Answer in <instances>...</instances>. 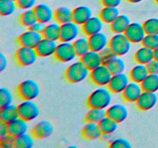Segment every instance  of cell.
<instances>
[{"mask_svg":"<svg viewBox=\"0 0 158 148\" xmlns=\"http://www.w3.org/2000/svg\"><path fill=\"white\" fill-rule=\"evenodd\" d=\"M39 55L34 48L20 46L15 54L16 63L22 66H29L33 65L38 60Z\"/></svg>","mask_w":158,"mask_h":148,"instance_id":"8992f818","label":"cell"},{"mask_svg":"<svg viewBox=\"0 0 158 148\" xmlns=\"http://www.w3.org/2000/svg\"><path fill=\"white\" fill-rule=\"evenodd\" d=\"M118 124L119 123L117 122L107 116L99 123V126L103 134H114L118 129Z\"/></svg>","mask_w":158,"mask_h":148,"instance_id":"836d02e7","label":"cell"},{"mask_svg":"<svg viewBox=\"0 0 158 148\" xmlns=\"http://www.w3.org/2000/svg\"><path fill=\"white\" fill-rule=\"evenodd\" d=\"M73 10L67 6H60L55 10V20L60 24L73 21Z\"/></svg>","mask_w":158,"mask_h":148,"instance_id":"f546056e","label":"cell"},{"mask_svg":"<svg viewBox=\"0 0 158 148\" xmlns=\"http://www.w3.org/2000/svg\"><path fill=\"white\" fill-rule=\"evenodd\" d=\"M104 22L100 16L93 15L86 23L82 26V31L86 36L89 37L102 32L104 27Z\"/></svg>","mask_w":158,"mask_h":148,"instance_id":"2e32d148","label":"cell"},{"mask_svg":"<svg viewBox=\"0 0 158 148\" xmlns=\"http://www.w3.org/2000/svg\"><path fill=\"white\" fill-rule=\"evenodd\" d=\"M100 57H101L102 63H103V64L105 65H107L113 59L115 58V57L117 56L115 52H114L109 46L106 47V49H103L101 52H100Z\"/></svg>","mask_w":158,"mask_h":148,"instance_id":"7bdbcfd3","label":"cell"},{"mask_svg":"<svg viewBox=\"0 0 158 148\" xmlns=\"http://www.w3.org/2000/svg\"><path fill=\"white\" fill-rule=\"evenodd\" d=\"M13 100V94L9 89L6 87H2L0 89V106H1V108L12 104Z\"/></svg>","mask_w":158,"mask_h":148,"instance_id":"ab89813d","label":"cell"},{"mask_svg":"<svg viewBox=\"0 0 158 148\" xmlns=\"http://www.w3.org/2000/svg\"><path fill=\"white\" fill-rule=\"evenodd\" d=\"M125 35L131 40L133 44L142 43L147 35L144 26L142 23L138 22H133L125 32Z\"/></svg>","mask_w":158,"mask_h":148,"instance_id":"8fae6325","label":"cell"},{"mask_svg":"<svg viewBox=\"0 0 158 148\" xmlns=\"http://www.w3.org/2000/svg\"><path fill=\"white\" fill-rule=\"evenodd\" d=\"M148 71L151 74H158V61L155 59L147 64Z\"/></svg>","mask_w":158,"mask_h":148,"instance_id":"7dc6e473","label":"cell"},{"mask_svg":"<svg viewBox=\"0 0 158 148\" xmlns=\"http://www.w3.org/2000/svg\"><path fill=\"white\" fill-rule=\"evenodd\" d=\"M143 91L156 92L158 91V74L150 73L141 83Z\"/></svg>","mask_w":158,"mask_h":148,"instance_id":"f35d334b","label":"cell"},{"mask_svg":"<svg viewBox=\"0 0 158 148\" xmlns=\"http://www.w3.org/2000/svg\"><path fill=\"white\" fill-rule=\"evenodd\" d=\"M113 101V92L106 86H99L93 91L87 99L89 108H99L106 109Z\"/></svg>","mask_w":158,"mask_h":148,"instance_id":"6da1fadb","label":"cell"},{"mask_svg":"<svg viewBox=\"0 0 158 148\" xmlns=\"http://www.w3.org/2000/svg\"><path fill=\"white\" fill-rule=\"evenodd\" d=\"M127 1L128 2L133 3V4H137V3L142 2H143V0H127Z\"/></svg>","mask_w":158,"mask_h":148,"instance_id":"db71d44e","label":"cell"},{"mask_svg":"<svg viewBox=\"0 0 158 148\" xmlns=\"http://www.w3.org/2000/svg\"><path fill=\"white\" fill-rule=\"evenodd\" d=\"M19 117V115L18 106L16 105L11 104L9 106L1 108V112H0L1 122L9 124Z\"/></svg>","mask_w":158,"mask_h":148,"instance_id":"f1b7e54d","label":"cell"},{"mask_svg":"<svg viewBox=\"0 0 158 148\" xmlns=\"http://www.w3.org/2000/svg\"><path fill=\"white\" fill-rule=\"evenodd\" d=\"M8 66V59L4 54L0 53V71L3 72Z\"/></svg>","mask_w":158,"mask_h":148,"instance_id":"f907efd6","label":"cell"},{"mask_svg":"<svg viewBox=\"0 0 158 148\" xmlns=\"http://www.w3.org/2000/svg\"><path fill=\"white\" fill-rule=\"evenodd\" d=\"M113 137H114V134H103V136H102L101 138L103 139L104 141L109 142V143H110L111 142H112L113 140L115 139V138H114Z\"/></svg>","mask_w":158,"mask_h":148,"instance_id":"f5cc1de1","label":"cell"},{"mask_svg":"<svg viewBox=\"0 0 158 148\" xmlns=\"http://www.w3.org/2000/svg\"><path fill=\"white\" fill-rule=\"evenodd\" d=\"M149 74L150 72L147 67V65L137 63L131 69L130 72V77L131 81L142 83Z\"/></svg>","mask_w":158,"mask_h":148,"instance_id":"83f0119b","label":"cell"},{"mask_svg":"<svg viewBox=\"0 0 158 148\" xmlns=\"http://www.w3.org/2000/svg\"><path fill=\"white\" fill-rule=\"evenodd\" d=\"M8 127H9V134L15 137L22 135L23 134H26L29 130L28 121L21 118V117H19L16 120L9 123Z\"/></svg>","mask_w":158,"mask_h":148,"instance_id":"603a6c76","label":"cell"},{"mask_svg":"<svg viewBox=\"0 0 158 148\" xmlns=\"http://www.w3.org/2000/svg\"><path fill=\"white\" fill-rule=\"evenodd\" d=\"M54 132V126L50 121L41 120L32 127V134L35 139L43 140L51 137Z\"/></svg>","mask_w":158,"mask_h":148,"instance_id":"9a60e30c","label":"cell"},{"mask_svg":"<svg viewBox=\"0 0 158 148\" xmlns=\"http://www.w3.org/2000/svg\"><path fill=\"white\" fill-rule=\"evenodd\" d=\"M9 134V127H8V124L6 123L1 122L0 123V137H3Z\"/></svg>","mask_w":158,"mask_h":148,"instance_id":"816d5d0a","label":"cell"},{"mask_svg":"<svg viewBox=\"0 0 158 148\" xmlns=\"http://www.w3.org/2000/svg\"><path fill=\"white\" fill-rule=\"evenodd\" d=\"M120 15L118 7L104 6L101 9L99 16L102 18L105 24L110 25Z\"/></svg>","mask_w":158,"mask_h":148,"instance_id":"4dcf8cb0","label":"cell"},{"mask_svg":"<svg viewBox=\"0 0 158 148\" xmlns=\"http://www.w3.org/2000/svg\"><path fill=\"white\" fill-rule=\"evenodd\" d=\"M93 16V10L87 6H77L73 9V21L80 26H83Z\"/></svg>","mask_w":158,"mask_h":148,"instance_id":"7402d4cb","label":"cell"},{"mask_svg":"<svg viewBox=\"0 0 158 148\" xmlns=\"http://www.w3.org/2000/svg\"><path fill=\"white\" fill-rule=\"evenodd\" d=\"M82 135L85 139L89 140H95L100 139L103 136L99 123L86 122L82 130Z\"/></svg>","mask_w":158,"mask_h":148,"instance_id":"44dd1931","label":"cell"},{"mask_svg":"<svg viewBox=\"0 0 158 148\" xmlns=\"http://www.w3.org/2000/svg\"><path fill=\"white\" fill-rule=\"evenodd\" d=\"M142 45L154 50L158 48V35L157 34H147L144 39L142 42Z\"/></svg>","mask_w":158,"mask_h":148,"instance_id":"b9f144b4","label":"cell"},{"mask_svg":"<svg viewBox=\"0 0 158 148\" xmlns=\"http://www.w3.org/2000/svg\"><path fill=\"white\" fill-rule=\"evenodd\" d=\"M106 117V110L99 108H89L86 114V121L99 123L104 117Z\"/></svg>","mask_w":158,"mask_h":148,"instance_id":"8d00e7d4","label":"cell"},{"mask_svg":"<svg viewBox=\"0 0 158 148\" xmlns=\"http://www.w3.org/2000/svg\"><path fill=\"white\" fill-rule=\"evenodd\" d=\"M132 23L131 18L127 15L120 14L110 26V29L114 34L116 33H125L127 28Z\"/></svg>","mask_w":158,"mask_h":148,"instance_id":"cb8c5ba5","label":"cell"},{"mask_svg":"<svg viewBox=\"0 0 158 148\" xmlns=\"http://www.w3.org/2000/svg\"><path fill=\"white\" fill-rule=\"evenodd\" d=\"M143 92V89L141 83L131 81L124 91L122 92V96L127 103H136Z\"/></svg>","mask_w":158,"mask_h":148,"instance_id":"ac0fdd59","label":"cell"},{"mask_svg":"<svg viewBox=\"0 0 158 148\" xmlns=\"http://www.w3.org/2000/svg\"><path fill=\"white\" fill-rule=\"evenodd\" d=\"M18 7L16 0H0V15L9 16L15 13Z\"/></svg>","mask_w":158,"mask_h":148,"instance_id":"d590c367","label":"cell"},{"mask_svg":"<svg viewBox=\"0 0 158 148\" xmlns=\"http://www.w3.org/2000/svg\"><path fill=\"white\" fill-rule=\"evenodd\" d=\"M88 38H89V44H90L91 50L100 52L103 49H106V47L109 46V38H108L107 35L103 32L94 34Z\"/></svg>","mask_w":158,"mask_h":148,"instance_id":"ffe728a7","label":"cell"},{"mask_svg":"<svg viewBox=\"0 0 158 148\" xmlns=\"http://www.w3.org/2000/svg\"><path fill=\"white\" fill-rule=\"evenodd\" d=\"M131 81L130 75L124 72L118 74H114L107 87L114 94H120L124 91L127 86Z\"/></svg>","mask_w":158,"mask_h":148,"instance_id":"30bf717a","label":"cell"},{"mask_svg":"<svg viewBox=\"0 0 158 148\" xmlns=\"http://www.w3.org/2000/svg\"><path fill=\"white\" fill-rule=\"evenodd\" d=\"M134 59L137 63L147 65L154 59V50L142 45L134 54Z\"/></svg>","mask_w":158,"mask_h":148,"instance_id":"4316f807","label":"cell"},{"mask_svg":"<svg viewBox=\"0 0 158 148\" xmlns=\"http://www.w3.org/2000/svg\"><path fill=\"white\" fill-rule=\"evenodd\" d=\"M57 45L58 43L56 41L43 38L41 42L39 43L35 49H36L37 53L40 57H43V58L50 57L55 55Z\"/></svg>","mask_w":158,"mask_h":148,"instance_id":"d6986e66","label":"cell"},{"mask_svg":"<svg viewBox=\"0 0 158 148\" xmlns=\"http://www.w3.org/2000/svg\"><path fill=\"white\" fill-rule=\"evenodd\" d=\"M15 137L11 134L0 137V146L2 148H12L15 146Z\"/></svg>","mask_w":158,"mask_h":148,"instance_id":"ee69618b","label":"cell"},{"mask_svg":"<svg viewBox=\"0 0 158 148\" xmlns=\"http://www.w3.org/2000/svg\"><path fill=\"white\" fill-rule=\"evenodd\" d=\"M77 54L76 52L73 43L69 42H62L57 45L54 57L61 63H69L77 58Z\"/></svg>","mask_w":158,"mask_h":148,"instance_id":"5b68a950","label":"cell"},{"mask_svg":"<svg viewBox=\"0 0 158 148\" xmlns=\"http://www.w3.org/2000/svg\"><path fill=\"white\" fill-rule=\"evenodd\" d=\"M43 38L44 37L42 33H39L29 29L19 36L18 43L20 46H26V47L35 49Z\"/></svg>","mask_w":158,"mask_h":148,"instance_id":"7c38bea8","label":"cell"},{"mask_svg":"<svg viewBox=\"0 0 158 148\" xmlns=\"http://www.w3.org/2000/svg\"><path fill=\"white\" fill-rule=\"evenodd\" d=\"M113 73L110 72L108 66L105 64L90 71V80L93 83L98 86H107L112 79Z\"/></svg>","mask_w":158,"mask_h":148,"instance_id":"ba28073f","label":"cell"},{"mask_svg":"<svg viewBox=\"0 0 158 148\" xmlns=\"http://www.w3.org/2000/svg\"><path fill=\"white\" fill-rule=\"evenodd\" d=\"M106 110V116L115 120L118 123L124 122L129 116L127 107L123 103H114L111 104Z\"/></svg>","mask_w":158,"mask_h":148,"instance_id":"4fadbf2b","label":"cell"},{"mask_svg":"<svg viewBox=\"0 0 158 148\" xmlns=\"http://www.w3.org/2000/svg\"><path fill=\"white\" fill-rule=\"evenodd\" d=\"M158 97L156 92L143 91L137 101L136 106L141 111H148L157 105Z\"/></svg>","mask_w":158,"mask_h":148,"instance_id":"5bb4252c","label":"cell"},{"mask_svg":"<svg viewBox=\"0 0 158 148\" xmlns=\"http://www.w3.org/2000/svg\"><path fill=\"white\" fill-rule=\"evenodd\" d=\"M38 21L48 24L55 20V11L46 3L37 4L34 8Z\"/></svg>","mask_w":158,"mask_h":148,"instance_id":"e0dca14e","label":"cell"},{"mask_svg":"<svg viewBox=\"0 0 158 148\" xmlns=\"http://www.w3.org/2000/svg\"><path fill=\"white\" fill-rule=\"evenodd\" d=\"M132 44L125 33H116L110 39L109 47L118 56H123L131 51Z\"/></svg>","mask_w":158,"mask_h":148,"instance_id":"3957f363","label":"cell"},{"mask_svg":"<svg viewBox=\"0 0 158 148\" xmlns=\"http://www.w3.org/2000/svg\"><path fill=\"white\" fill-rule=\"evenodd\" d=\"M18 111L19 117L28 122L35 120L40 114V107L33 100H23L18 105Z\"/></svg>","mask_w":158,"mask_h":148,"instance_id":"52a82bcc","label":"cell"},{"mask_svg":"<svg viewBox=\"0 0 158 148\" xmlns=\"http://www.w3.org/2000/svg\"><path fill=\"white\" fill-rule=\"evenodd\" d=\"M37 21L38 19H37L34 9L24 10L19 16V22L22 26L29 28V29Z\"/></svg>","mask_w":158,"mask_h":148,"instance_id":"e575fe53","label":"cell"},{"mask_svg":"<svg viewBox=\"0 0 158 148\" xmlns=\"http://www.w3.org/2000/svg\"><path fill=\"white\" fill-rule=\"evenodd\" d=\"M147 34H157L158 35V18H148L143 23Z\"/></svg>","mask_w":158,"mask_h":148,"instance_id":"60d3db41","label":"cell"},{"mask_svg":"<svg viewBox=\"0 0 158 148\" xmlns=\"http://www.w3.org/2000/svg\"><path fill=\"white\" fill-rule=\"evenodd\" d=\"M75 22L71 21L61 25V35L60 41L73 43L77 38L80 37L82 28Z\"/></svg>","mask_w":158,"mask_h":148,"instance_id":"9c48e42d","label":"cell"},{"mask_svg":"<svg viewBox=\"0 0 158 148\" xmlns=\"http://www.w3.org/2000/svg\"><path fill=\"white\" fill-rule=\"evenodd\" d=\"M154 59L158 61V48L154 49Z\"/></svg>","mask_w":158,"mask_h":148,"instance_id":"11a10c76","label":"cell"},{"mask_svg":"<svg viewBox=\"0 0 158 148\" xmlns=\"http://www.w3.org/2000/svg\"><path fill=\"white\" fill-rule=\"evenodd\" d=\"M73 43L77 56H83V55H85L89 51L91 50L89 38L86 36L79 37Z\"/></svg>","mask_w":158,"mask_h":148,"instance_id":"1f68e13d","label":"cell"},{"mask_svg":"<svg viewBox=\"0 0 158 148\" xmlns=\"http://www.w3.org/2000/svg\"><path fill=\"white\" fill-rule=\"evenodd\" d=\"M106 66H108L113 75L123 72L126 70L127 68L126 62L124 61V60L121 56H117L115 58L113 59Z\"/></svg>","mask_w":158,"mask_h":148,"instance_id":"74e56055","label":"cell"},{"mask_svg":"<svg viewBox=\"0 0 158 148\" xmlns=\"http://www.w3.org/2000/svg\"><path fill=\"white\" fill-rule=\"evenodd\" d=\"M110 146L112 148H131L132 146L131 142L125 138H115L110 143Z\"/></svg>","mask_w":158,"mask_h":148,"instance_id":"f6af8a7d","label":"cell"},{"mask_svg":"<svg viewBox=\"0 0 158 148\" xmlns=\"http://www.w3.org/2000/svg\"><path fill=\"white\" fill-rule=\"evenodd\" d=\"M17 92L23 100H34L40 95V88L35 80H26L19 85Z\"/></svg>","mask_w":158,"mask_h":148,"instance_id":"277c9868","label":"cell"},{"mask_svg":"<svg viewBox=\"0 0 158 148\" xmlns=\"http://www.w3.org/2000/svg\"><path fill=\"white\" fill-rule=\"evenodd\" d=\"M44 38L54 41H60V35H61V24L58 22L52 21L46 24V28L43 32Z\"/></svg>","mask_w":158,"mask_h":148,"instance_id":"484cf974","label":"cell"},{"mask_svg":"<svg viewBox=\"0 0 158 148\" xmlns=\"http://www.w3.org/2000/svg\"><path fill=\"white\" fill-rule=\"evenodd\" d=\"M46 24H45V23H41V22H40V21H37L36 23H35L34 25H32V26H31L29 29H32V30H33V31H35V32H39V33L43 34V31H44L45 28H46Z\"/></svg>","mask_w":158,"mask_h":148,"instance_id":"c3c4849f","label":"cell"},{"mask_svg":"<svg viewBox=\"0 0 158 148\" xmlns=\"http://www.w3.org/2000/svg\"><path fill=\"white\" fill-rule=\"evenodd\" d=\"M18 6L23 10L34 9L36 6L38 0H16Z\"/></svg>","mask_w":158,"mask_h":148,"instance_id":"bcb514c9","label":"cell"},{"mask_svg":"<svg viewBox=\"0 0 158 148\" xmlns=\"http://www.w3.org/2000/svg\"><path fill=\"white\" fill-rule=\"evenodd\" d=\"M155 2H157V4H158V0H155Z\"/></svg>","mask_w":158,"mask_h":148,"instance_id":"9f6ffc18","label":"cell"},{"mask_svg":"<svg viewBox=\"0 0 158 148\" xmlns=\"http://www.w3.org/2000/svg\"><path fill=\"white\" fill-rule=\"evenodd\" d=\"M90 75V70L81 61H75L66 69L65 77L71 83H80L86 80Z\"/></svg>","mask_w":158,"mask_h":148,"instance_id":"7a4b0ae2","label":"cell"},{"mask_svg":"<svg viewBox=\"0 0 158 148\" xmlns=\"http://www.w3.org/2000/svg\"><path fill=\"white\" fill-rule=\"evenodd\" d=\"M80 60L90 71L103 64L100 52L94 50L89 51L87 53L80 57Z\"/></svg>","mask_w":158,"mask_h":148,"instance_id":"d4e9b609","label":"cell"},{"mask_svg":"<svg viewBox=\"0 0 158 148\" xmlns=\"http://www.w3.org/2000/svg\"><path fill=\"white\" fill-rule=\"evenodd\" d=\"M35 144V137L32 134L26 133L15 137V147L32 148Z\"/></svg>","mask_w":158,"mask_h":148,"instance_id":"d6a6232c","label":"cell"},{"mask_svg":"<svg viewBox=\"0 0 158 148\" xmlns=\"http://www.w3.org/2000/svg\"><path fill=\"white\" fill-rule=\"evenodd\" d=\"M123 0H101L103 6H110V7H119L121 5Z\"/></svg>","mask_w":158,"mask_h":148,"instance_id":"681fc988","label":"cell"}]
</instances>
